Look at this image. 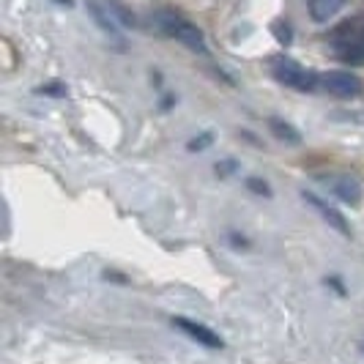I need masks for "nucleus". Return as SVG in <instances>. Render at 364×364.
<instances>
[{
  "mask_svg": "<svg viewBox=\"0 0 364 364\" xmlns=\"http://www.w3.org/2000/svg\"><path fill=\"white\" fill-rule=\"evenodd\" d=\"M348 6V0H307V11H310V19L323 25V22H331L343 9Z\"/></svg>",
  "mask_w": 364,
  "mask_h": 364,
  "instance_id": "nucleus-8",
  "label": "nucleus"
},
{
  "mask_svg": "<svg viewBox=\"0 0 364 364\" xmlns=\"http://www.w3.org/2000/svg\"><path fill=\"white\" fill-rule=\"evenodd\" d=\"M173 326L181 328L183 334L189 337V340H195V343H200V346L211 348V350H219V348H225V340L219 337L214 328L203 326V323H198V321H192V318H173Z\"/></svg>",
  "mask_w": 364,
  "mask_h": 364,
  "instance_id": "nucleus-5",
  "label": "nucleus"
},
{
  "mask_svg": "<svg viewBox=\"0 0 364 364\" xmlns=\"http://www.w3.org/2000/svg\"><path fill=\"white\" fill-rule=\"evenodd\" d=\"M85 9H88V14H91V19L102 28V33H107L109 38H118L121 41V28H118V19L112 17V11L109 9H105L102 3H96V0H88L85 3Z\"/></svg>",
  "mask_w": 364,
  "mask_h": 364,
  "instance_id": "nucleus-7",
  "label": "nucleus"
},
{
  "mask_svg": "<svg viewBox=\"0 0 364 364\" xmlns=\"http://www.w3.org/2000/svg\"><path fill=\"white\" fill-rule=\"evenodd\" d=\"M323 181H326V186L331 189V195H337L346 205H350V208H359V205H362L364 189L356 178H350V176H326Z\"/></svg>",
  "mask_w": 364,
  "mask_h": 364,
  "instance_id": "nucleus-6",
  "label": "nucleus"
},
{
  "mask_svg": "<svg viewBox=\"0 0 364 364\" xmlns=\"http://www.w3.org/2000/svg\"><path fill=\"white\" fill-rule=\"evenodd\" d=\"M107 9L112 11V17L118 19V22H124V25H129V28H134V22H137V19H134L132 11L124 9V3H118V0H107Z\"/></svg>",
  "mask_w": 364,
  "mask_h": 364,
  "instance_id": "nucleus-10",
  "label": "nucleus"
},
{
  "mask_svg": "<svg viewBox=\"0 0 364 364\" xmlns=\"http://www.w3.org/2000/svg\"><path fill=\"white\" fill-rule=\"evenodd\" d=\"M247 186H252V192H257V195H272V192H269V186H266V183H260L257 178H250Z\"/></svg>",
  "mask_w": 364,
  "mask_h": 364,
  "instance_id": "nucleus-13",
  "label": "nucleus"
},
{
  "mask_svg": "<svg viewBox=\"0 0 364 364\" xmlns=\"http://www.w3.org/2000/svg\"><path fill=\"white\" fill-rule=\"evenodd\" d=\"M272 74L279 85L293 88V91H315V88H321V74H315L312 69H304L301 63H296L291 58H274Z\"/></svg>",
  "mask_w": 364,
  "mask_h": 364,
  "instance_id": "nucleus-2",
  "label": "nucleus"
},
{
  "mask_svg": "<svg viewBox=\"0 0 364 364\" xmlns=\"http://www.w3.org/2000/svg\"><path fill=\"white\" fill-rule=\"evenodd\" d=\"M321 88L334 96V99H356L362 93V80L353 72H346V69H334V72L321 74Z\"/></svg>",
  "mask_w": 364,
  "mask_h": 364,
  "instance_id": "nucleus-3",
  "label": "nucleus"
},
{
  "mask_svg": "<svg viewBox=\"0 0 364 364\" xmlns=\"http://www.w3.org/2000/svg\"><path fill=\"white\" fill-rule=\"evenodd\" d=\"M301 198H304V203H307V205H310L312 211H315L318 217H321L323 222H326V225L331 228V230H337L340 236H346V238L353 236V230H350L348 219L343 217V211H337L334 205H328V203L323 200L321 195H315V192H307V189H304V192H301Z\"/></svg>",
  "mask_w": 364,
  "mask_h": 364,
  "instance_id": "nucleus-4",
  "label": "nucleus"
},
{
  "mask_svg": "<svg viewBox=\"0 0 364 364\" xmlns=\"http://www.w3.org/2000/svg\"><path fill=\"white\" fill-rule=\"evenodd\" d=\"M151 22H154V28H156L159 33H164L167 38L181 41L186 50H192V53H198V55H208V44H205L203 31L195 22H189L186 17H181V14H176V11H156Z\"/></svg>",
  "mask_w": 364,
  "mask_h": 364,
  "instance_id": "nucleus-1",
  "label": "nucleus"
},
{
  "mask_svg": "<svg viewBox=\"0 0 364 364\" xmlns=\"http://www.w3.org/2000/svg\"><path fill=\"white\" fill-rule=\"evenodd\" d=\"M272 31L277 33V41H279V44H291V25H288V22L277 19L272 25Z\"/></svg>",
  "mask_w": 364,
  "mask_h": 364,
  "instance_id": "nucleus-11",
  "label": "nucleus"
},
{
  "mask_svg": "<svg viewBox=\"0 0 364 364\" xmlns=\"http://www.w3.org/2000/svg\"><path fill=\"white\" fill-rule=\"evenodd\" d=\"M214 143V134H200V137H195V140H189V151H205V148Z\"/></svg>",
  "mask_w": 364,
  "mask_h": 364,
  "instance_id": "nucleus-12",
  "label": "nucleus"
},
{
  "mask_svg": "<svg viewBox=\"0 0 364 364\" xmlns=\"http://www.w3.org/2000/svg\"><path fill=\"white\" fill-rule=\"evenodd\" d=\"M269 129H272L274 137H277L279 143H285V146H299V143H301V132L293 129V124L282 121V118H269Z\"/></svg>",
  "mask_w": 364,
  "mask_h": 364,
  "instance_id": "nucleus-9",
  "label": "nucleus"
}]
</instances>
